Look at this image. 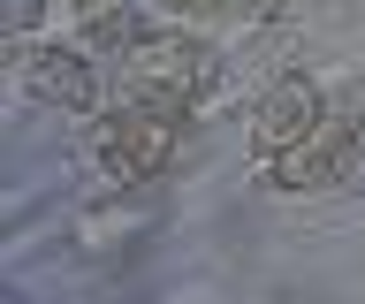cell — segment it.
Returning a JSON list of instances; mask_svg holds the SVG:
<instances>
[{
	"mask_svg": "<svg viewBox=\"0 0 365 304\" xmlns=\"http://www.w3.org/2000/svg\"><path fill=\"white\" fill-rule=\"evenodd\" d=\"M175 137H182V115L160 107V99H122L107 122H99V167H107L122 190L153 183L160 167L175 160Z\"/></svg>",
	"mask_w": 365,
	"mask_h": 304,
	"instance_id": "obj_1",
	"label": "cell"
},
{
	"mask_svg": "<svg viewBox=\"0 0 365 304\" xmlns=\"http://www.w3.org/2000/svg\"><path fill=\"white\" fill-rule=\"evenodd\" d=\"M122 76H130V99H160V107H175V115H190L205 92H213V53L198 46V38H137L130 53H122Z\"/></svg>",
	"mask_w": 365,
	"mask_h": 304,
	"instance_id": "obj_2",
	"label": "cell"
},
{
	"mask_svg": "<svg viewBox=\"0 0 365 304\" xmlns=\"http://www.w3.org/2000/svg\"><path fill=\"white\" fill-rule=\"evenodd\" d=\"M358 160H365V122L358 115H327L304 145L259 160V175H267L274 190H327V183H342Z\"/></svg>",
	"mask_w": 365,
	"mask_h": 304,
	"instance_id": "obj_3",
	"label": "cell"
},
{
	"mask_svg": "<svg viewBox=\"0 0 365 304\" xmlns=\"http://www.w3.org/2000/svg\"><path fill=\"white\" fill-rule=\"evenodd\" d=\"M327 122V99H319L312 76H282L267 99H259V115H251V145H259V160H274V152H289V145H304Z\"/></svg>",
	"mask_w": 365,
	"mask_h": 304,
	"instance_id": "obj_4",
	"label": "cell"
},
{
	"mask_svg": "<svg viewBox=\"0 0 365 304\" xmlns=\"http://www.w3.org/2000/svg\"><path fill=\"white\" fill-rule=\"evenodd\" d=\"M23 76H31V92L53 99V107H99V76L76 46H46V53H23Z\"/></svg>",
	"mask_w": 365,
	"mask_h": 304,
	"instance_id": "obj_5",
	"label": "cell"
},
{
	"mask_svg": "<svg viewBox=\"0 0 365 304\" xmlns=\"http://www.w3.org/2000/svg\"><path fill=\"white\" fill-rule=\"evenodd\" d=\"M153 221H160V206H137V213H91V221H84V243H91V251H107L114 229L137 236V229H153Z\"/></svg>",
	"mask_w": 365,
	"mask_h": 304,
	"instance_id": "obj_6",
	"label": "cell"
},
{
	"mask_svg": "<svg viewBox=\"0 0 365 304\" xmlns=\"http://www.w3.org/2000/svg\"><path fill=\"white\" fill-rule=\"evenodd\" d=\"M175 8H213V0H175Z\"/></svg>",
	"mask_w": 365,
	"mask_h": 304,
	"instance_id": "obj_7",
	"label": "cell"
}]
</instances>
